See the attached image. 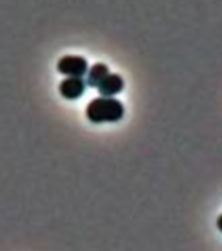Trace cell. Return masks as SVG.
Listing matches in <instances>:
<instances>
[{
	"mask_svg": "<svg viewBox=\"0 0 222 251\" xmlns=\"http://www.w3.org/2000/svg\"><path fill=\"white\" fill-rule=\"evenodd\" d=\"M85 114L93 123L117 122L124 115V106L114 97H97L88 103Z\"/></svg>",
	"mask_w": 222,
	"mask_h": 251,
	"instance_id": "cell-1",
	"label": "cell"
},
{
	"mask_svg": "<svg viewBox=\"0 0 222 251\" xmlns=\"http://www.w3.org/2000/svg\"><path fill=\"white\" fill-rule=\"evenodd\" d=\"M56 68L68 77H82L88 72V62L78 55H64L58 60Z\"/></svg>",
	"mask_w": 222,
	"mask_h": 251,
	"instance_id": "cell-2",
	"label": "cell"
},
{
	"mask_svg": "<svg viewBox=\"0 0 222 251\" xmlns=\"http://www.w3.org/2000/svg\"><path fill=\"white\" fill-rule=\"evenodd\" d=\"M86 82L82 77H67L59 84V92L67 100H77L85 92Z\"/></svg>",
	"mask_w": 222,
	"mask_h": 251,
	"instance_id": "cell-3",
	"label": "cell"
},
{
	"mask_svg": "<svg viewBox=\"0 0 222 251\" xmlns=\"http://www.w3.org/2000/svg\"><path fill=\"white\" fill-rule=\"evenodd\" d=\"M97 88L101 97H113L114 94H118L123 90L124 81H123L121 75L109 74L99 82V85Z\"/></svg>",
	"mask_w": 222,
	"mask_h": 251,
	"instance_id": "cell-4",
	"label": "cell"
},
{
	"mask_svg": "<svg viewBox=\"0 0 222 251\" xmlns=\"http://www.w3.org/2000/svg\"><path fill=\"white\" fill-rule=\"evenodd\" d=\"M109 75V67L103 64V63H96L94 66H92L86 72V84L89 86L99 85V82L103 80Z\"/></svg>",
	"mask_w": 222,
	"mask_h": 251,
	"instance_id": "cell-5",
	"label": "cell"
},
{
	"mask_svg": "<svg viewBox=\"0 0 222 251\" xmlns=\"http://www.w3.org/2000/svg\"><path fill=\"white\" fill-rule=\"evenodd\" d=\"M217 227H219V230L222 233V215H220L219 219H217Z\"/></svg>",
	"mask_w": 222,
	"mask_h": 251,
	"instance_id": "cell-6",
	"label": "cell"
}]
</instances>
